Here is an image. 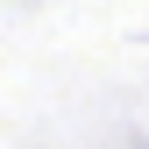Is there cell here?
Listing matches in <instances>:
<instances>
[]
</instances>
